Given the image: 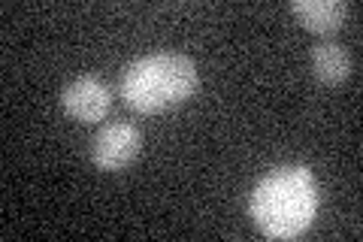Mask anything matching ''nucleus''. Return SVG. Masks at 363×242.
Listing matches in <instances>:
<instances>
[{
  "mask_svg": "<svg viewBox=\"0 0 363 242\" xmlns=\"http://www.w3.org/2000/svg\"><path fill=\"white\" fill-rule=\"evenodd\" d=\"M294 16L315 33H333L348 16V6L342 0H294Z\"/></svg>",
  "mask_w": 363,
  "mask_h": 242,
  "instance_id": "39448f33",
  "label": "nucleus"
},
{
  "mask_svg": "<svg viewBox=\"0 0 363 242\" xmlns=\"http://www.w3.org/2000/svg\"><path fill=\"white\" fill-rule=\"evenodd\" d=\"M200 82L197 67L185 55L161 52L136 57L121 73V97L136 112H164L188 100Z\"/></svg>",
  "mask_w": 363,
  "mask_h": 242,
  "instance_id": "f03ea898",
  "label": "nucleus"
},
{
  "mask_svg": "<svg viewBox=\"0 0 363 242\" xmlns=\"http://www.w3.org/2000/svg\"><path fill=\"white\" fill-rule=\"evenodd\" d=\"M252 218L267 236L294 239L309 230L318 209V182L309 167L291 164L267 172L252 191Z\"/></svg>",
  "mask_w": 363,
  "mask_h": 242,
  "instance_id": "f257e3e1",
  "label": "nucleus"
},
{
  "mask_svg": "<svg viewBox=\"0 0 363 242\" xmlns=\"http://www.w3.org/2000/svg\"><path fill=\"white\" fill-rule=\"evenodd\" d=\"M351 67H354V61H351V55L345 52V45H339V43H318L312 49V70L327 85L345 82V79L351 76Z\"/></svg>",
  "mask_w": 363,
  "mask_h": 242,
  "instance_id": "423d86ee",
  "label": "nucleus"
},
{
  "mask_svg": "<svg viewBox=\"0 0 363 242\" xmlns=\"http://www.w3.org/2000/svg\"><path fill=\"white\" fill-rule=\"evenodd\" d=\"M143 148V133L133 124H106L91 140V160L97 170H124Z\"/></svg>",
  "mask_w": 363,
  "mask_h": 242,
  "instance_id": "7ed1b4c3",
  "label": "nucleus"
},
{
  "mask_svg": "<svg viewBox=\"0 0 363 242\" xmlns=\"http://www.w3.org/2000/svg\"><path fill=\"white\" fill-rule=\"evenodd\" d=\"M61 106L79 121H100L112 106V94L97 76H79L61 91Z\"/></svg>",
  "mask_w": 363,
  "mask_h": 242,
  "instance_id": "20e7f679",
  "label": "nucleus"
}]
</instances>
